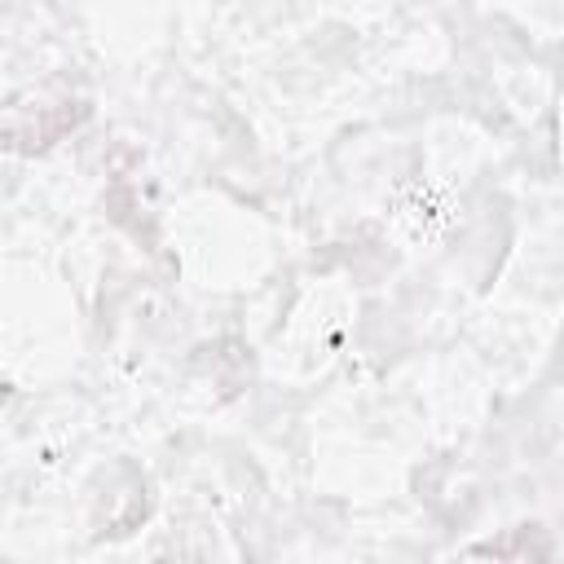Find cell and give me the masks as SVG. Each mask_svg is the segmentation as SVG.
<instances>
[{"mask_svg": "<svg viewBox=\"0 0 564 564\" xmlns=\"http://www.w3.org/2000/svg\"><path fill=\"white\" fill-rule=\"evenodd\" d=\"M88 119V106L75 101V97H18L9 101L4 110V141L9 150L18 154H35V150H48L53 141H62L66 132H75L79 123Z\"/></svg>", "mask_w": 564, "mask_h": 564, "instance_id": "obj_1", "label": "cell"}, {"mask_svg": "<svg viewBox=\"0 0 564 564\" xmlns=\"http://www.w3.org/2000/svg\"><path fill=\"white\" fill-rule=\"evenodd\" d=\"M471 551L476 555H498V560H546L551 555V538H546V529L529 524V529H516L511 538H494V542H480Z\"/></svg>", "mask_w": 564, "mask_h": 564, "instance_id": "obj_2", "label": "cell"}]
</instances>
